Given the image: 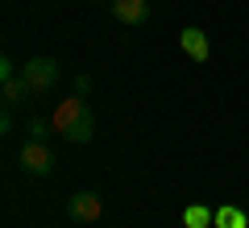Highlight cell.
Masks as SVG:
<instances>
[{
	"mask_svg": "<svg viewBox=\"0 0 249 228\" xmlns=\"http://www.w3.org/2000/svg\"><path fill=\"white\" fill-rule=\"evenodd\" d=\"M183 224H187V228H212V224H216V211L204 208V203H191V208L183 211Z\"/></svg>",
	"mask_w": 249,
	"mask_h": 228,
	"instance_id": "9c48e42d",
	"label": "cell"
},
{
	"mask_svg": "<svg viewBox=\"0 0 249 228\" xmlns=\"http://www.w3.org/2000/svg\"><path fill=\"white\" fill-rule=\"evenodd\" d=\"M25 133H29L34 141H46V137L54 133V121H42V116H34V121L25 124Z\"/></svg>",
	"mask_w": 249,
	"mask_h": 228,
	"instance_id": "8fae6325",
	"label": "cell"
},
{
	"mask_svg": "<svg viewBox=\"0 0 249 228\" xmlns=\"http://www.w3.org/2000/svg\"><path fill=\"white\" fill-rule=\"evenodd\" d=\"M67 216H71L75 224H96V220L104 216V199H100L96 191H75L71 199H67Z\"/></svg>",
	"mask_w": 249,
	"mask_h": 228,
	"instance_id": "3957f363",
	"label": "cell"
},
{
	"mask_svg": "<svg viewBox=\"0 0 249 228\" xmlns=\"http://www.w3.org/2000/svg\"><path fill=\"white\" fill-rule=\"evenodd\" d=\"M0 96H4V108H17L21 100H29L34 91H29L25 75H13V79H4V88H0Z\"/></svg>",
	"mask_w": 249,
	"mask_h": 228,
	"instance_id": "52a82bcc",
	"label": "cell"
},
{
	"mask_svg": "<svg viewBox=\"0 0 249 228\" xmlns=\"http://www.w3.org/2000/svg\"><path fill=\"white\" fill-rule=\"evenodd\" d=\"M17 162H21V170L25 175H50L54 170V149L46 145V141H34V137H25V145L17 149Z\"/></svg>",
	"mask_w": 249,
	"mask_h": 228,
	"instance_id": "7a4b0ae2",
	"label": "cell"
},
{
	"mask_svg": "<svg viewBox=\"0 0 249 228\" xmlns=\"http://www.w3.org/2000/svg\"><path fill=\"white\" fill-rule=\"evenodd\" d=\"M13 75H17V67H13V58L4 54V58H0V83H4V79H13Z\"/></svg>",
	"mask_w": 249,
	"mask_h": 228,
	"instance_id": "7c38bea8",
	"label": "cell"
},
{
	"mask_svg": "<svg viewBox=\"0 0 249 228\" xmlns=\"http://www.w3.org/2000/svg\"><path fill=\"white\" fill-rule=\"evenodd\" d=\"M91 91V75H75V96H88Z\"/></svg>",
	"mask_w": 249,
	"mask_h": 228,
	"instance_id": "4fadbf2b",
	"label": "cell"
},
{
	"mask_svg": "<svg viewBox=\"0 0 249 228\" xmlns=\"http://www.w3.org/2000/svg\"><path fill=\"white\" fill-rule=\"evenodd\" d=\"M21 75H25L29 91H34L37 100H46V96H54V88H58L62 67H58V58H46V54H37V58H29L25 67H21Z\"/></svg>",
	"mask_w": 249,
	"mask_h": 228,
	"instance_id": "6da1fadb",
	"label": "cell"
},
{
	"mask_svg": "<svg viewBox=\"0 0 249 228\" xmlns=\"http://www.w3.org/2000/svg\"><path fill=\"white\" fill-rule=\"evenodd\" d=\"M62 137L75 141V145H88V141L96 137V116H91V108H88V112H83V116H79V121H75L67 133H62Z\"/></svg>",
	"mask_w": 249,
	"mask_h": 228,
	"instance_id": "ba28073f",
	"label": "cell"
},
{
	"mask_svg": "<svg viewBox=\"0 0 249 228\" xmlns=\"http://www.w3.org/2000/svg\"><path fill=\"white\" fill-rule=\"evenodd\" d=\"M83 112H88V100H83V96H67V100H62L58 108H54V116H50V121H54V133L62 137V133L71 129V124L79 121Z\"/></svg>",
	"mask_w": 249,
	"mask_h": 228,
	"instance_id": "277c9868",
	"label": "cell"
},
{
	"mask_svg": "<svg viewBox=\"0 0 249 228\" xmlns=\"http://www.w3.org/2000/svg\"><path fill=\"white\" fill-rule=\"evenodd\" d=\"M112 17L121 25H145L150 21V0H112Z\"/></svg>",
	"mask_w": 249,
	"mask_h": 228,
	"instance_id": "8992f818",
	"label": "cell"
},
{
	"mask_svg": "<svg viewBox=\"0 0 249 228\" xmlns=\"http://www.w3.org/2000/svg\"><path fill=\"white\" fill-rule=\"evenodd\" d=\"M178 46H183V54H191L196 62H208L212 58V42H208V34L199 25H187L183 34H178Z\"/></svg>",
	"mask_w": 249,
	"mask_h": 228,
	"instance_id": "5b68a950",
	"label": "cell"
},
{
	"mask_svg": "<svg viewBox=\"0 0 249 228\" xmlns=\"http://www.w3.org/2000/svg\"><path fill=\"white\" fill-rule=\"evenodd\" d=\"M0 133H13V112L4 108V116H0Z\"/></svg>",
	"mask_w": 249,
	"mask_h": 228,
	"instance_id": "5bb4252c",
	"label": "cell"
},
{
	"mask_svg": "<svg viewBox=\"0 0 249 228\" xmlns=\"http://www.w3.org/2000/svg\"><path fill=\"white\" fill-rule=\"evenodd\" d=\"M216 228H249V216L241 208H220L216 211Z\"/></svg>",
	"mask_w": 249,
	"mask_h": 228,
	"instance_id": "30bf717a",
	"label": "cell"
}]
</instances>
